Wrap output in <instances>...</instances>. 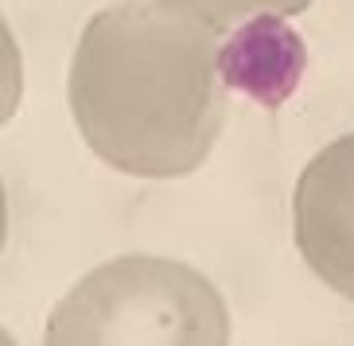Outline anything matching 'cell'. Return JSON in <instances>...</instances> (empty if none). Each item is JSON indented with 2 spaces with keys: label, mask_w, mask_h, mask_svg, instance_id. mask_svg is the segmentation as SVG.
I'll use <instances>...</instances> for the list:
<instances>
[{
  "label": "cell",
  "mask_w": 354,
  "mask_h": 346,
  "mask_svg": "<svg viewBox=\"0 0 354 346\" xmlns=\"http://www.w3.org/2000/svg\"><path fill=\"white\" fill-rule=\"evenodd\" d=\"M82 144L129 179H187L230 113L222 35L160 0H117L86 20L66 70Z\"/></svg>",
  "instance_id": "6da1fadb"
},
{
  "label": "cell",
  "mask_w": 354,
  "mask_h": 346,
  "mask_svg": "<svg viewBox=\"0 0 354 346\" xmlns=\"http://www.w3.org/2000/svg\"><path fill=\"white\" fill-rule=\"evenodd\" d=\"M234 338L230 304L195 265L160 253H121L94 265L51 307V346H222Z\"/></svg>",
  "instance_id": "7a4b0ae2"
},
{
  "label": "cell",
  "mask_w": 354,
  "mask_h": 346,
  "mask_svg": "<svg viewBox=\"0 0 354 346\" xmlns=\"http://www.w3.org/2000/svg\"><path fill=\"white\" fill-rule=\"evenodd\" d=\"M292 242L308 273L354 304V133L327 140L292 187Z\"/></svg>",
  "instance_id": "3957f363"
},
{
  "label": "cell",
  "mask_w": 354,
  "mask_h": 346,
  "mask_svg": "<svg viewBox=\"0 0 354 346\" xmlns=\"http://www.w3.org/2000/svg\"><path fill=\"white\" fill-rule=\"evenodd\" d=\"M167 8L187 12L191 20L207 23L210 32H238L245 23H257L261 16H277V20H288V16H300V12L312 8V0H160Z\"/></svg>",
  "instance_id": "277c9868"
},
{
  "label": "cell",
  "mask_w": 354,
  "mask_h": 346,
  "mask_svg": "<svg viewBox=\"0 0 354 346\" xmlns=\"http://www.w3.org/2000/svg\"><path fill=\"white\" fill-rule=\"evenodd\" d=\"M24 102V51L16 43L8 16L0 12V128L20 113Z\"/></svg>",
  "instance_id": "5b68a950"
},
{
  "label": "cell",
  "mask_w": 354,
  "mask_h": 346,
  "mask_svg": "<svg viewBox=\"0 0 354 346\" xmlns=\"http://www.w3.org/2000/svg\"><path fill=\"white\" fill-rule=\"evenodd\" d=\"M8 226H12V210H8V187H4V179H0V253L8 245Z\"/></svg>",
  "instance_id": "8992f818"
},
{
  "label": "cell",
  "mask_w": 354,
  "mask_h": 346,
  "mask_svg": "<svg viewBox=\"0 0 354 346\" xmlns=\"http://www.w3.org/2000/svg\"><path fill=\"white\" fill-rule=\"evenodd\" d=\"M12 343H16V335H12L4 323H0V346H12Z\"/></svg>",
  "instance_id": "52a82bcc"
}]
</instances>
